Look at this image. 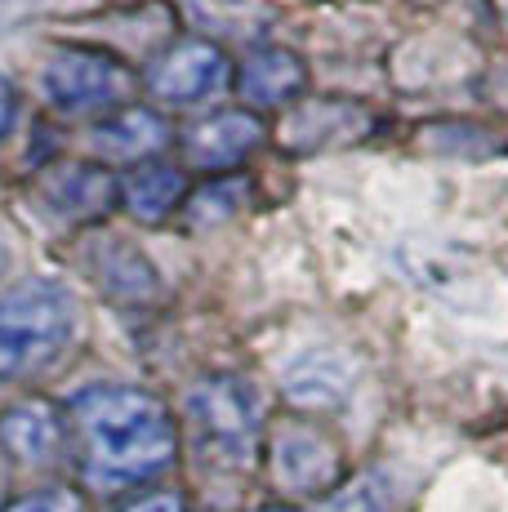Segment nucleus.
<instances>
[{
    "mask_svg": "<svg viewBox=\"0 0 508 512\" xmlns=\"http://www.w3.org/2000/svg\"><path fill=\"white\" fill-rule=\"evenodd\" d=\"M139 72L125 58L107 54L94 45H58L41 63V98L50 112L72 116V121H103L121 112L139 94Z\"/></svg>",
    "mask_w": 508,
    "mask_h": 512,
    "instance_id": "obj_4",
    "label": "nucleus"
},
{
    "mask_svg": "<svg viewBox=\"0 0 508 512\" xmlns=\"http://www.w3.org/2000/svg\"><path fill=\"white\" fill-rule=\"evenodd\" d=\"M246 201H250L246 174H219V179L201 183L197 192H188L183 219H188V228H223V223L237 219Z\"/></svg>",
    "mask_w": 508,
    "mask_h": 512,
    "instance_id": "obj_17",
    "label": "nucleus"
},
{
    "mask_svg": "<svg viewBox=\"0 0 508 512\" xmlns=\"http://www.w3.org/2000/svg\"><path fill=\"white\" fill-rule=\"evenodd\" d=\"M0 512H90V499L76 486H41L27 490V495H14Z\"/></svg>",
    "mask_w": 508,
    "mask_h": 512,
    "instance_id": "obj_18",
    "label": "nucleus"
},
{
    "mask_svg": "<svg viewBox=\"0 0 508 512\" xmlns=\"http://www.w3.org/2000/svg\"><path fill=\"white\" fill-rule=\"evenodd\" d=\"M375 125V116L366 112L361 103H339V98H321V103H295V112H290L286 121V143L290 147H308V152H317V147H335V143H353L361 134Z\"/></svg>",
    "mask_w": 508,
    "mask_h": 512,
    "instance_id": "obj_14",
    "label": "nucleus"
},
{
    "mask_svg": "<svg viewBox=\"0 0 508 512\" xmlns=\"http://www.w3.org/2000/svg\"><path fill=\"white\" fill-rule=\"evenodd\" d=\"M183 428L210 468H254L268 432V397L250 374H205L183 392Z\"/></svg>",
    "mask_w": 508,
    "mask_h": 512,
    "instance_id": "obj_2",
    "label": "nucleus"
},
{
    "mask_svg": "<svg viewBox=\"0 0 508 512\" xmlns=\"http://www.w3.org/2000/svg\"><path fill=\"white\" fill-rule=\"evenodd\" d=\"M81 330V299L54 277H27L0 294V379L50 370Z\"/></svg>",
    "mask_w": 508,
    "mask_h": 512,
    "instance_id": "obj_3",
    "label": "nucleus"
},
{
    "mask_svg": "<svg viewBox=\"0 0 508 512\" xmlns=\"http://www.w3.org/2000/svg\"><path fill=\"white\" fill-rule=\"evenodd\" d=\"M0 459L23 472H50L72 459V432L63 406L45 397H18L0 410Z\"/></svg>",
    "mask_w": 508,
    "mask_h": 512,
    "instance_id": "obj_7",
    "label": "nucleus"
},
{
    "mask_svg": "<svg viewBox=\"0 0 508 512\" xmlns=\"http://www.w3.org/2000/svg\"><path fill=\"white\" fill-rule=\"evenodd\" d=\"M143 85H148L152 98H161L170 107H201L232 85V58L214 41L188 36V41H174L152 58Z\"/></svg>",
    "mask_w": 508,
    "mask_h": 512,
    "instance_id": "obj_6",
    "label": "nucleus"
},
{
    "mask_svg": "<svg viewBox=\"0 0 508 512\" xmlns=\"http://www.w3.org/2000/svg\"><path fill=\"white\" fill-rule=\"evenodd\" d=\"M90 268H94V281H99L116 303H152V299H161V272L148 263V254H139L134 245H125V241L103 236V241L90 250Z\"/></svg>",
    "mask_w": 508,
    "mask_h": 512,
    "instance_id": "obj_15",
    "label": "nucleus"
},
{
    "mask_svg": "<svg viewBox=\"0 0 508 512\" xmlns=\"http://www.w3.org/2000/svg\"><path fill=\"white\" fill-rule=\"evenodd\" d=\"M281 392L299 406V415H312V410H335L348 401L353 392V366H348L339 352H299L295 361L281 374Z\"/></svg>",
    "mask_w": 508,
    "mask_h": 512,
    "instance_id": "obj_12",
    "label": "nucleus"
},
{
    "mask_svg": "<svg viewBox=\"0 0 508 512\" xmlns=\"http://www.w3.org/2000/svg\"><path fill=\"white\" fill-rule=\"evenodd\" d=\"M170 143H174L170 116L148 103H130L90 125V152L99 165H125V170H134V165L161 161V152Z\"/></svg>",
    "mask_w": 508,
    "mask_h": 512,
    "instance_id": "obj_9",
    "label": "nucleus"
},
{
    "mask_svg": "<svg viewBox=\"0 0 508 512\" xmlns=\"http://www.w3.org/2000/svg\"><path fill=\"white\" fill-rule=\"evenodd\" d=\"M9 504V464L5 459H0V508Z\"/></svg>",
    "mask_w": 508,
    "mask_h": 512,
    "instance_id": "obj_22",
    "label": "nucleus"
},
{
    "mask_svg": "<svg viewBox=\"0 0 508 512\" xmlns=\"http://www.w3.org/2000/svg\"><path fill=\"white\" fill-rule=\"evenodd\" d=\"M397 504V486L388 472H357L348 477L339 490L321 499H308V504H268L254 512H393Z\"/></svg>",
    "mask_w": 508,
    "mask_h": 512,
    "instance_id": "obj_16",
    "label": "nucleus"
},
{
    "mask_svg": "<svg viewBox=\"0 0 508 512\" xmlns=\"http://www.w3.org/2000/svg\"><path fill=\"white\" fill-rule=\"evenodd\" d=\"M268 139V121L250 107H223V112L201 116L197 125L179 134V152L192 170L205 174H228L237 170L246 156H254Z\"/></svg>",
    "mask_w": 508,
    "mask_h": 512,
    "instance_id": "obj_8",
    "label": "nucleus"
},
{
    "mask_svg": "<svg viewBox=\"0 0 508 512\" xmlns=\"http://www.w3.org/2000/svg\"><path fill=\"white\" fill-rule=\"evenodd\" d=\"M72 464L94 499H130L152 490L179 464L183 432L156 392L130 383H94L63 406Z\"/></svg>",
    "mask_w": 508,
    "mask_h": 512,
    "instance_id": "obj_1",
    "label": "nucleus"
},
{
    "mask_svg": "<svg viewBox=\"0 0 508 512\" xmlns=\"http://www.w3.org/2000/svg\"><path fill=\"white\" fill-rule=\"evenodd\" d=\"M107 512H188V504H183L179 490H139V495L130 499H116Z\"/></svg>",
    "mask_w": 508,
    "mask_h": 512,
    "instance_id": "obj_19",
    "label": "nucleus"
},
{
    "mask_svg": "<svg viewBox=\"0 0 508 512\" xmlns=\"http://www.w3.org/2000/svg\"><path fill=\"white\" fill-rule=\"evenodd\" d=\"M263 472L268 486L286 504H308L348 481L344 472V441L317 423L312 415H286L272 419L263 432Z\"/></svg>",
    "mask_w": 508,
    "mask_h": 512,
    "instance_id": "obj_5",
    "label": "nucleus"
},
{
    "mask_svg": "<svg viewBox=\"0 0 508 512\" xmlns=\"http://www.w3.org/2000/svg\"><path fill=\"white\" fill-rule=\"evenodd\" d=\"M45 201H50V210H58L72 223H99L107 210L121 205V179L90 161L50 165V174H45Z\"/></svg>",
    "mask_w": 508,
    "mask_h": 512,
    "instance_id": "obj_11",
    "label": "nucleus"
},
{
    "mask_svg": "<svg viewBox=\"0 0 508 512\" xmlns=\"http://www.w3.org/2000/svg\"><path fill=\"white\" fill-rule=\"evenodd\" d=\"M183 201H188V179L170 161H148L121 174V210L143 228L165 223L174 210H183Z\"/></svg>",
    "mask_w": 508,
    "mask_h": 512,
    "instance_id": "obj_13",
    "label": "nucleus"
},
{
    "mask_svg": "<svg viewBox=\"0 0 508 512\" xmlns=\"http://www.w3.org/2000/svg\"><path fill=\"white\" fill-rule=\"evenodd\" d=\"M9 125H14V85L0 76V134H5Z\"/></svg>",
    "mask_w": 508,
    "mask_h": 512,
    "instance_id": "obj_20",
    "label": "nucleus"
},
{
    "mask_svg": "<svg viewBox=\"0 0 508 512\" xmlns=\"http://www.w3.org/2000/svg\"><path fill=\"white\" fill-rule=\"evenodd\" d=\"M237 94L246 98L250 112H268V107H295L304 103L308 90V67L295 49L286 45H259L241 58V67L232 72Z\"/></svg>",
    "mask_w": 508,
    "mask_h": 512,
    "instance_id": "obj_10",
    "label": "nucleus"
},
{
    "mask_svg": "<svg viewBox=\"0 0 508 512\" xmlns=\"http://www.w3.org/2000/svg\"><path fill=\"white\" fill-rule=\"evenodd\" d=\"M9 254H14V236H9L5 219H0V277H5V268H9Z\"/></svg>",
    "mask_w": 508,
    "mask_h": 512,
    "instance_id": "obj_21",
    "label": "nucleus"
}]
</instances>
